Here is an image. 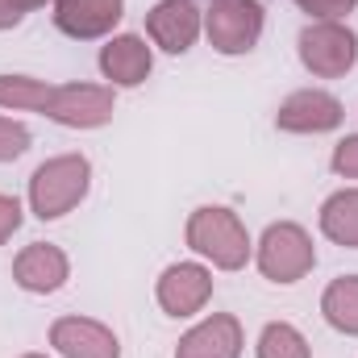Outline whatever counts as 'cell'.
<instances>
[{
  "instance_id": "cell-1",
  "label": "cell",
  "mask_w": 358,
  "mask_h": 358,
  "mask_svg": "<svg viewBox=\"0 0 358 358\" xmlns=\"http://www.w3.org/2000/svg\"><path fill=\"white\" fill-rule=\"evenodd\" d=\"M187 238L200 255H213L221 267H242L246 263V234L229 208H200L187 225Z\"/></svg>"
},
{
  "instance_id": "cell-2",
  "label": "cell",
  "mask_w": 358,
  "mask_h": 358,
  "mask_svg": "<svg viewBox=\"0 0 358 358\" xmlns=\"http://www.w3.org/2000/svg\"><path fill=\"white\" fill-rule=\"evenodd\" d=\"M88 192V163L84 159H55L34 176V208L42 221L63 217Z\"/></svg>"
},
{
  "instance_id": "cell-3",
  "label": "cell",
  "mask_w": 358,
  "mask_h": 358,
  "mask_svg": "<svg viewBox=\"0 0 358 358\" xmlns=\"http://www.w3.org/2000/svg\"><path fill=\"white\" fill-rule=\"evenodd\" d=\"M259 29H263V8L255 0H217L213 4L208 34H213L217 50H225V55L250 50L255 38H259Z\"/></svg>"
},
{
  "instance_id": "cell-4",
  "label": "cell",
  "mask_w": 358,
  "mask_h": 358,
  "mask_svg": "<svg viewBox=\"0 0 358 358\" xmlns=\"http://www.w3.org/2000/svg\"><path fill=\"white\" fill-rule=\"evenodd\" d=\"M313 267V246L296 225H271L263 238V271L275 283H296Z\"/></svg>"
},
{
  "instance_id": "cell-5",
  "label": "cell",
  "mask_w": 358,
  "mask_h": 358,
  "mask_svg": "<svg viewBox=\"0 0 358 358\" xmlns=\"http://www.w3.org/2000/svg\"><path fill=\"white\" fill-rule=\"evenodd\" d=\"M300 55L321 76H342L355 63V34L342 25H313L300 34Z\"/></svg>"
},
{
  "instance_id": "cell-6",
  "label": "cell",
  "mask_w": 358,
  "mask_h": 358,
  "mask_svg": "<svg viewBox=\"0 0 358 358\" xmlns=\"http://www.w3.org/2000/svg\"><path fill=\"white\" fill-rule=\"evenodd\" d=\"M208 292H213V279H208L200 267H192V263L171 267L167 275H163V283H159V300H163V308H167L171 317L196 313V308L208 300Z\"/></svg>"
},
{
  "instance_id": "cell-7",
  "label": "cell",
  "mask_w": 358,
  "mask_h": 358,
  "mask_svg": "<svg viewBox=\"0 0 358 358\" xmlns=\"http://www.w3.org/2000/svg\"><path fill=\"white\" fill-rule=\"evenodd\" d=\"M46 108L67 125H100L113 113V96L100 88H55Z\"/></svg>"
},
{
  "instance_id": "cell-8",
  "label": "cell",
  "mask_w": 358,
  "mask_h": 358,
  "mask_svg": "<svg viewBox=\"0 0 358 358\" xmlns=\"http://www.w3.org/2000/svg\"><path fill=\"white\" fill-rule=\"evenodd\" d=\"M338 121H342V108L325 92H296L279 108V125L283 129H334Z\"/></svg>"
},
{
  "instance_id": "cell-9",
  "label": "cell",
  "mask_w": 358,
  "mask_h": 358,
  "mask_svg": "<svg viewBox=\"0 0 358 358\" xmlns=\"http://www.w3.org/2000/svg\"><path fill=\"white\" fill-rule=\"evenodd\" d=\"M55 346L67 358H117V338L96 321H59Z\"/></svg>"
},
{
  "instance_id": "cell-10",
  "label": "cell",
  "mask_w": 358,
  "mask_h": 358,
  "mask_svg": "<svg viewBox=\"0 0 358 358\" xmlns=\"http://www.w3.org/2000/svg\"><path fill=\"white\" fill-rule=\"evenodd\" d=\"M196 29H200V17L187 0H163L155 13H150V34L167 46V50H187L196 42Z\"/></svg>"
},
{
  "instance_id": "cell-11",
  "label": "cell",
  "mask_w": 358,
  "mask_h": 358,
  "mask_svg": "<svg viewBox=\"0 0 358 358\" xmlns=\"http://www.w3.org/2000/svg\"><path fill=\"white\" fill-rule=\"evenodd\" d=\"M55 17L67 34L92 38V34H104L121 17V0H63Z\"/></svg>"
},
{
  "instance_id": "cell-12",
  "label": "cell",
  "mask_w": 358,
  "mask_h": 358,
  "mask_svg": "<svg viewBox=\"0 0 358 358\" xmlns=\"http://www.w3.org/2000/svg\"><path fill=\"white\" fill-rule=\"evenodd\" d=\"M176 358H238V325L229 317H213L183 338Z\"/></svg>"
},
{
  "instance_id": "cell-13",
  "label": "cell",
  "mask_w": 358,
  "mask_h": 358,
  "mask_svg": "<svg viewBox=\"0 0 358 358\" xmlns=\"http://www.w3.org/2000/svg\"><path fill=\"white\" fill-rule=\"evenodd\" d=\"M17 279H21V287H29V292H55V287L67 279V259H63L55 246L34 242V246L17 259Z\"/></svg>"
},
{
  "instance_id": "cell-14",
  "label": "cell",
  "mask_w": 358,
  "mask_h": 358,
  "mask_svg": "<svg viewBox=\"0 0 358 358\" xmlns=\"http://www.w3.org/2000/svg\"><path fill=\"white\" fill-rule=\"evenodd\" d=\"M100 67H104L108 80H117V84H142L146 71H150V50H146L138 38H117V42L104 46Z\"/></svg>"
},
{
  "instance_id": "cell-15",
  "label": "cell",
  "mask_w": 358,
  "mask_h": 358,
  "mask_svg": "<svg viewBox=\"0 0 358 358\" xmlns=\"http://www.w3.org/2000/svg\"><path fill=\"white\" fill-rule=\"evenodd\" d=\"M321 225H325V234H329L334 242L358 250V192H338V196L325 204Z\"/></svg>"
},
{
  "instance_id": "cell-16",
  "label": "cell",
  "mask_w": 358,
  "mask_h": 358,
  "mask_svg": "<svg viewBox=\"0 0 358 358\" xmlns=\"http://www.w3.org/2000/svg\"><path fill=\"white\" fill-rule=\"evenodd\" d=\"M325 317H329L338 329L358 334V275L338 279V283L325 292Z\"/></svg>"
},
{
  "instance_id": "cell-17",
  "label": "cell",
  "mask_w": 358,
  "mask_h": 358,
  "mask_svg": "<svg viewBox=\"0 0 358 358\" xmlns=\"http://www.w3.org/2000/svg\"><path fill=\"white\" fill-rule=\"evenodd\" d=\"M259 358H308V346L292 325H267L259 338Z\"/></svg>"
},
{
  "instance_id": "cell-18",
  "label": "cell",
  "mask_w": 358,
  "mask_h": 358,
  "mask_svg": "<svg viewBox=\"0 0 358 358\" xmlns=\"http://www.w3.org/2000/svg\"><path fill=\"white\" fill-rule=\"evenodd\" d=\"M50 92L38 80H21V76H0V104H29V108H46Z\"/></svg>"
},
{
  "instance_id": "cell-19",
  "label": "cell",
  "mask_w": 358,
  "mask_h": 358,
  "mask_svg": "<svg viewBox=\"0 0 358 358\" xmlns=\"http://www.w3.org/2000/svg\"><path fill=\"white\" fill-rule=\"evenodd\" d=\"M25 146H29V134L13 121H0V159H17Z\"/></svg>"
},
{
  "instance_id": "cell-20",
  "label": "cell",
  "mask_w": 358,
  "mask_h": 358,
  "mask_svg": "<svg viewBox=\"0 0 358 358\" xmlns=\"http://www.w3.org/2000/svg\"><path fill=\"white\" fill-rule=\"evenodd\" d=\"M21 225V208H17V200H8V196H0V242L13 234Z\"/></svg>"
},
{
  "instance_id": "cell-21",
  "label": "cell",
  "mask_w": 358,
  "mask_h": 358,
  "mask_svg": "<svg viewBox=\"0 0 358 358\" xmlns=\"http://www.w3.org/2000/svg\"><path fill=\"white\" fill-rule=\"evenodd\" d=\"M338 171H346V176H358V138H350V142H342V150H338Z\"/></svg>"
},
{
  "instance_id": "cell-22",
  "label": "cell",
  "mask_w": 358,
  "mask_h": 358,
  "mask_svg": "<svg viewBox=\"0 0 358 358\" xmlns=\"http://www.w3.org/2000/svg\"><path fill=\"white\" fill-rule=\"evenodd\" d=\"M300 4L313 8V13H329V17H334V13H346L355 0H300Z\"/></svg>"
},
{
  "instance_id": "cell-23",
  "label": "cell",
  "mask_w": 358,
  "mask_h": 358,
  "mask_svg": "<svg viewBox=\"0 0 358 358\" xmlns=\"http://www.w3.org/2000/svg\"><path fill=\"white\" fill-rule=\"evenodd\" d=\"M29 4H38V0H0V25H4V21H17Z\"/></svg>"
}]
</instances>
